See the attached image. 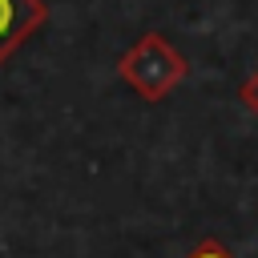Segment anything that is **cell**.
Wrapping results in <instances>:
<instances>
[{
  "mask_svg": "<svg viewBox=\"0 0 258 258\" xmlns=\"http://www.w3.org/2000/svg\"><path fill=\"white\" fill-rule=\"evenodd\" d=\"M185 73H189L185 56H181L161 32H145V36H141L137 44H129V48L121 52V60H117V77H121L141 101H149V105L165 101V97L185 81Z\"/></svg>",
  "mask_w": 258,
  "mask_h": 258,
  "instance_id": "obj_1",
  "label": "cell"
},
{
  "mask_svg": "<svg viewBox=\"0 0 258 258\" xmlns=\"http://www.w3.org/2000/svg\"><path fill=\"white\" fill-rule=\"evenodd\" d=\"M48 20V4L44 0H0V64L24 44L32 40Z\"/></svg>",
  "mask_w": 258,
  "mask_h": 258,
  "instance_id": "obj_2",
  "label": "cell"
},
{
  "mask_svg": "<svg viewBox=\"0 0 258 258\" xmlns=\"http://www.w3.org/2000/svg\"><path fill=\"white\" fill-rule=\"evenodd\" d=\"M238 101H242V109H246V113H254V117H258V69L238 85Z\"/></svg>",
  "mask_w": 258,
  "mask_h": 258,
  "instance_id": "obj_3",
  "label": "cell"
},
{
  "mask_svg": "<svg viewBox=\"0 0 258 258\" xmlns=\"http://www.w3.org/2000/svg\"><path fill=\"white\" fill-rule=\"evenodd\" d=\"M185 258H234L222 242H214V238H206V242H198V250H189Z\"/></svg>",
  "mask_w": 258,
  "mask_h": 258,
  "instance_id": "obj_4",
  "label": "cell"
}]
</instances>
